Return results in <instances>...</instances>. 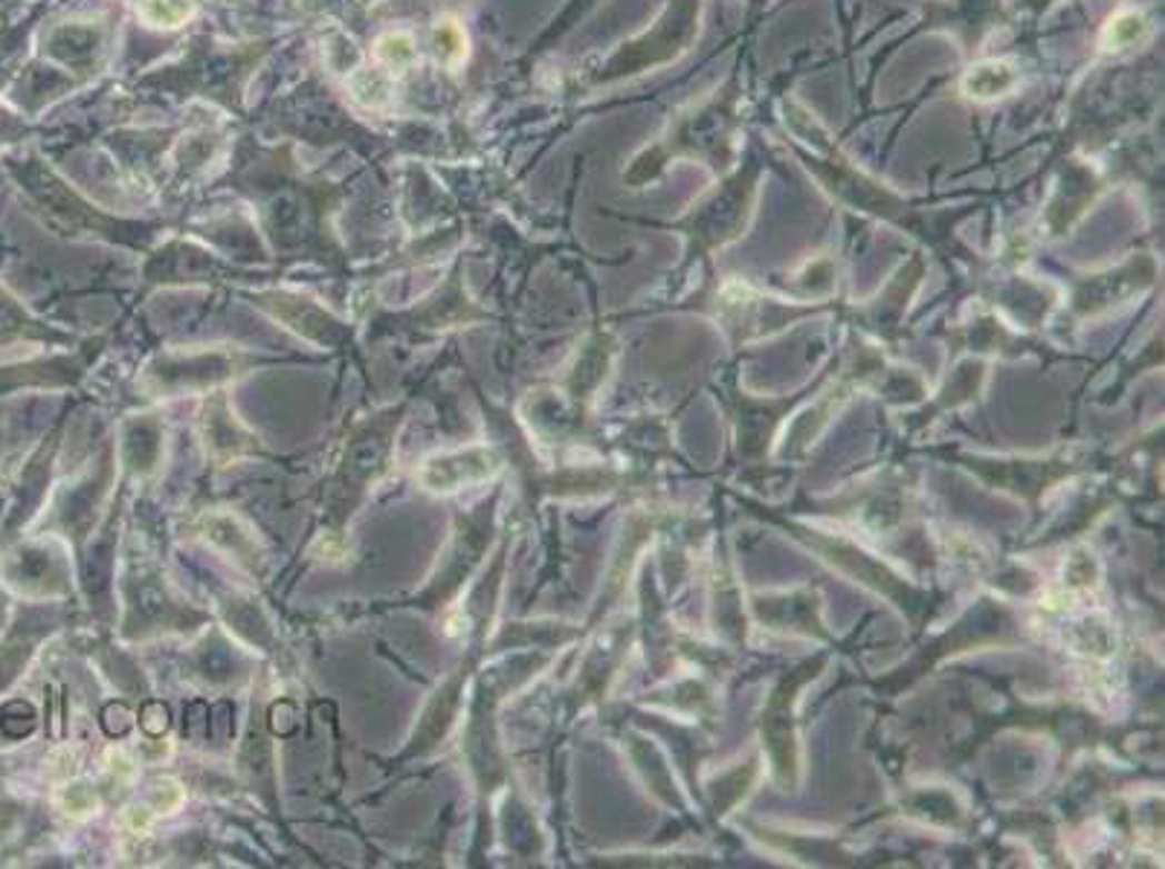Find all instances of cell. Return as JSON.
Returning <instances> with one entry per match:
<instances>
[{
	"label": "cell",
	"instance_id": "obj_4",
	"mask_svg": "<svg viewBox=\"0 0 1165 869\" xmlns=\"http://www.w3.org/2000/svg\"><path fill=\"white\" fill-rule=\"evenodd\" d=\"M1018 81V70L1009 61H980L977 67H972L963 81V88L972 99H997L1009 93Z\"/></svg>",
	"mask_w": 1165,
	"mask_h": 869
},
{
	"label": "cell",
	"instance_id": "obj_2",
	"mask_svg": "<svg viewBox=\"0 0 1165 869\" xmlns=\"http://www.w3.org/2000/svg\"><path fill=\"white\" fill-rule=\"evenodd\" d=\"M791 531H797V537H804L811 548H818L826 560L844 568L847 575H856L858 580L873 586L876 591H885L887 597L899 600V606H905L907 612H914V606H919L916 603V600H919V591L905 586L899 577H893L885 566L873 562L870 557L864 551H858V548L847 546V542H838V539H824L818 531H806V528H791Z\"/></svg>",
	"mask_w": 1165,
	"mask_h": 869
},
{
	"label": "cell",
	"instance_id": "obj_5",
	"mask_svg": "<svg viewBox=\"0 0 1165 869\" xmlns=\"http://www.w3.org/2000/svg\"><path fill=\"white\" fill-rule=\"evenodd\" d=\"M348 90H351V97H355L362 108L377 111V108H386V104H389L391 93H395V79H391V73L384 70V67H360V70H355L351 79H348Z\"/></svg>",
	"mask_w": 1165,
	"mask_h": 869
},
{
	"label": "cell",
	"instance_id": "obj_6",
	"mask_svg": "<svg viewBox=\"0 0 1165 869\" xmlns=\"http://www.w3.org/2000/svg\"><path fill=\"white\" fill-rule=\"evenodd\" d=\"M137 12L146 23L157 30H178L183 23L192 21L195 0H140Z\"/></svg>",
	"mask_w": 1165,
	"mask_h": 869
},
{
	"label": "cell",
	"instance_id": "obj_3",
	"mask_svg": "<svg viewBox=\"0 0 1165 869\" xmlns=\"http://www.w3.org/2000/svg\"><path fill=\"white\" fill-rule=\"evenodd\" d=\"M974 470H980L986 479H992L995 485H1004L1009 490L1020 496L1040 493L1049 481H1055L1064 472V467L1053 465H1038V461H1000V465H992V461H972Z\"/></svg>",
	"mask_w": 1165,
	"mask_h": 869
},
{
	"label": "cell",
	"instance_id": "obj_9",
	"mask_svg": "<svg viewBox=\"0 0 1165 869\" xmlns=\"http://www.w3.org/2000/svg\"><path fill=\"white\" fill-rule=\"evenodd\" d=\"M436 50L444 64L456 70L467 59V32L456 18H441L436 23Z\"/></svg>",
	"mask_w": 1165,
	"mask_h": 869
},
{
	"label": "cell",
	"instance_id": "obj_8",
	"mask_svg": "<svg viewBox=\"0 0 1165 869\" xmlns=\"http://www.w3.org/2000/svg\"><path fill=\"white\" fill-rule=\"evenodd\" d=\"M375 56L380 64L389 67V73L391 70H406V67L415 64V56H418L415 38L404 30L386 32V36H380L375 41Z\"/></svg>",
	"mask_w": 1165,
	"mask_h": 869
},
{
	"label": "cell",
	"instance_id": "obj_1",
	"mask_svg": "<svg viewBox=\"0 0 1165 869\" xmlns=\"http://www.w3.org/2000/svg\"><path fill=\"white\" fill-rule=\"evenodd\" d=\"M820 663L815 667H806L800 670L804 676H789L783 678V685L777 687L771 701H768L766 716H763V739H766L768 757H771V766H775L777 780L783 786H791L795 782V733H791V701H795V692L800 690L806 678L815 676Z\"/></svg>",
	"mask_w": 1165,
	"mask_h": 869
},
{
	"label": "cell",
	"instance_id": "obj_7",
	"mask_svg": "<svg viewBox=\"0 0 1165 869\" xmlns=\"http://www.w3.org/2000/svg\"><path fill=\"white\" fill-rule=\"evenodd\" d=\"M1151 32V23L1145 21V16L1139 12H1119L1116 18H1111V23L1105 27V36H1102V44L1105 50H1131V47L1143 44Z\"/></svg>",
	"mask_w": 1165,
	"mask_h": 869
}]
</instances>
